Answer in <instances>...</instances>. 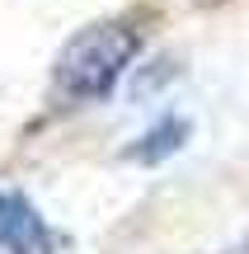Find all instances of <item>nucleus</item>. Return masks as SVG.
<instances>
[{"label":"nucleus","instance_id":"f03ea898","mask_svg":"<svg viewBox=\"0 0 249 254\" xmlns=\"http://www.w3.org/2000/svg\"><path fill=\"white\" fill-rule=\"evenodd\" d=\"M0 250L5 254H56L61 236L19 189H0Z\"/></svg>","mask_w":249,"mask_h":254},{"label":"nucleus","instance_id":"f257e3e1","mask_svg":"<svg viewBox=\"0 0 249 254\" xmlns=\"http://www.w3.org/2000/svg\"><path fill=\"white\" fill-rule=\"evenodd\" d=\"M141 52V33L122 19H103L90 24L61 47L56 57V90L75 104H90L113 94V85L127 75V66Z\"/></svg>","mask_w":249,"mask_h":254},{"label":"nucleus","instance_id":"7ed1b4c3","mask_svg":"<svg viewBox=\"0 0 249 254\" xmlns=\"http://www.w3.org/2000/svg\"><path fill=\"white\" fill-rule=\"evenodd\" d=\"M184 141H188V123L184 118H160L127 155H132V160H141V165H160V160H169Z\"/></svg>","mask_w":249,"mask_h":254}]
</instances>
